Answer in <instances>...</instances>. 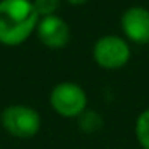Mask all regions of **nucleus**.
<instances>
[{
    "label": "nucleus",
    "mask_w": 149,
    "mask_h": 149,
    "mask_svg": "<svg viewBox=\"0 0 149 149\" xmlns=\"http://www.w3.org/2000/svg\"><path fill=\"white\" fill-rule=\"evenodd\" d=\"M135 138L141 149H149V107L136 117Z\"/></svg>",
    "instance_id": "obj_8"
},
{
    "label": "nucleus",
    "mask_w": 149,
    "mask_h": 149,
    "mask_svg": "<svg viewBox=\"0 0 149 149\" xmlns=\"http://www.w3.org/2000/svg\"><path fill=\"white\" fill-rule=\"evenodd\" d=\"M36 32L40 42L52 50L64 48L71 39V29L68 23L56 15L40 18Z\"/></svg>",
    "instance_id": "obj_5"
},
{
    "label": "nucleus",
    "mask_w": 149,
    "mask_h": 149,
    "mask_svg": "<svg viewBox=\"0 0 149 149\" xmlns=\"http://www.w3.org/2000/svg\"><path fill=\"white\" fill-rule=\"evenodd\" d=\"M39 21L32 0H0V43L7 47L24 43Z\"/></svg>",
    "instance_id": "obj_1"
},
{
    "label": "nucleus",
    "mask_w": 149,
    "mask_h": 149,
    "mask_svg": "<svg viewBox=\"0 0 149 149\" xmlns=\"http://www.w3.org/2000/svg\"><path fill=\"white\" fill-rule=\"evenodd\" d=\"M0 123L8 135L27 139L36 136L42 127L39 111L27 104H10L0 114Z\"/></svg>",
    "instance_id": "obj_2"
},
{
    "label": "nucleus",
    "mask_w": 149,
    "mask_h": 149,
    "mask_svg": "<svg viewBox=\"0 0 149 149\" xmlns=\"http://www.w3.org/2000/svg\"><path fill=\"white\" fill-rule=\"evenodd\" d=\"M34 7H36L39 16H52L56 13V10L59 8V0H32Z\"/></svg>",
    "instance_id": "obj_9"
},
{
    "label": "nucleus",
    "mask_w": 149,
    "mask_h": 149,
    "mask_svg": "<svg viewBox=\"0 0 149 149\" xmlns=\"http://www.w3.org/2000/svg\"><path fill=\"white\" fill-rule=\"evenodd\" d=\"M130 47L119 36H104L93 45V59L101 69L117 71L130 61Z\"/></svg>",
    "instance_id": "obj_4"
},
{
    "label": "nucleus",
    "mask_w": 149,
    "mask_h": 149,
    "mask_svg": "<svg viewBox=\"0 0 149 149\" xmlns=\"http://www.w3.org/2000/svg\"><path fill=\"white\" fill-rule=\"evenodd\" d=\"M77 125H79L82 133H85V135H93V133L101 132V128L104 127V120H103V116L100 112L87 109L85 112H82L77 117Z\"/></svg>",
    "instance_id": "obj_7"
},
{
    "label": "nucleus",
    "mask_w": 149,
    "mask_h": 149,
    "mask_svg": "<svg viewBox=\"0 0 149 149\" xmlns=\"http://www.w3.org/2000/svg\"><path fill=\"white\" fill-rule=\"evenodd\" d=\"M71 5H84V3H87L88 0H68Z\"/></svg>",
    "instance_id": "obj_10"
},
{
    "label": "nucleus",
    "mask_w": 149,
    "mask_h": 149,
    "mask_svg": "<svg viewBox=\"0 0 149 149\" xmlns=\"http://www.w3.org/2000/svg\"><path fill=\"white\" fill-rule=\"evenodd\" d=\"M123 34L132 42L144 45L149 42V10L143 7H132L120 19Z\"/></svg>",
    "instance_id": "obj_6"
},
{
    "label": "nucleus",
    "mask_w": 149,
    "mask_h": 149,
    "mask_svg": "<svg viewBox=\"0 0 149 149\" xmlns=\"http://www.w3.org/2000/svg\"><path fill=\"white\" fill-rule=\"evenodd\" d=\"M50 106L58 116L66 119H77L88 109L87 91L75 82H59L50 91Z\"/></svg>",
    "instance_id": "obj_3"
}]
</instances>
